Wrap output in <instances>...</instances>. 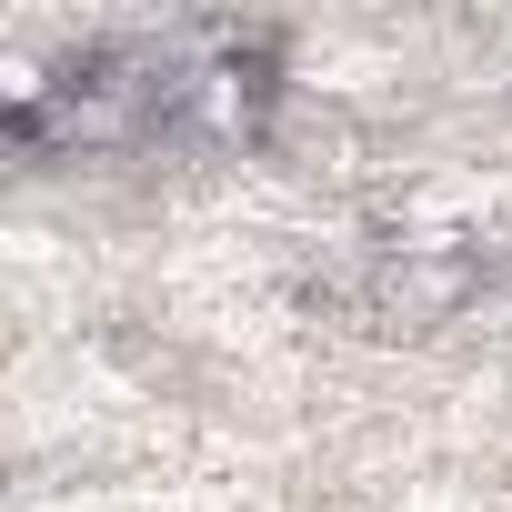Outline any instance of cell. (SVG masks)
I'll return each instance as SVG.
<instances>
[{"label": "cell", "instance_id": "obj_2", "mask_svg": "<svg viewBox=\"0 0 512 512\" xmlns=\"http://www.w3.org/2000/svg\"><path fill=\"white\" fill-rule=\"evenodd\" d=\"M462 292H472V262H462V251H402V262L382 272V302H392L402 322L462 312Z\"/></svg>", "mask_w": 512, "mask_h": 512}, {"label": "cell", "instance_id": "obj_1", "mask_svg": "<svg viewBox=\"0 0 512 512\" xmlns=\"http://www.w3.org/2000/svg\"><path fill=\"white\" fill-rule=\"evenodd\" d=\"M272 91H282V81H272V61H262V51H241V41H231V51H211L201 71H181V111H191L211 141H262Z\"/></svg>", "mask_w": 512, "mask_h": 512}]
</instances>
